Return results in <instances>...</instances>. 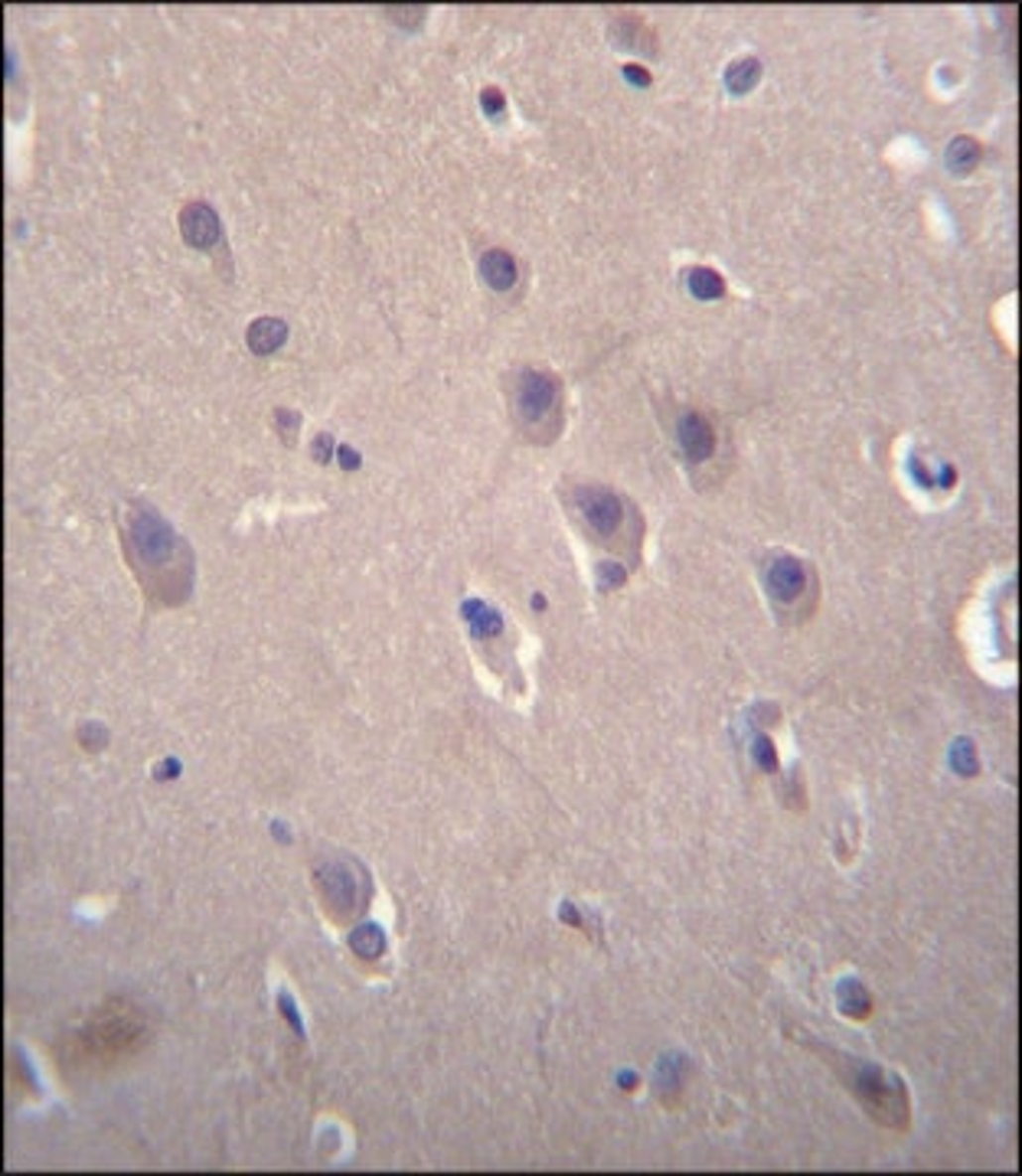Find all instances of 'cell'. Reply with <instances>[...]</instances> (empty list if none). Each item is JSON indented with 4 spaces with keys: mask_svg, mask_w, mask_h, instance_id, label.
Instances as JSON below:
<instances>
[{
    "mask_svg": "<svg viewBox=\"0 0 1022 1176\" xmlns=\"http://www.w3.org/2000/svg\"><path fill=\"white\" fill-rule=\"evenodd\" d=\"M318 892L336 922H346L366 909L369 882L350 859H330L318 869Z\"/></svg>",
    "mask_w": 1022,
    "mask_h": 1176,
    "instance_id": "277c9868",
    "label": "cell"
},
{
    "mask_svg": "<svg viewBox=\"0 0 1022 1176\" xmlns=\"http://www.w3.org/2000/svg\"><path fill=\"white\" fill-rule=\"evenodd\" d=\"M624 78L627 82H634V85H650V72L647 69H640V65H624Z\"/></svg>",
    "mask_w": 1022,
    "mask_h": 1176,
    "instance_id": "ac0fdd59",
    "label": "cell"
},
{
    "mask_svg": "<svg viewBox=\"0 0 1022 1176\" xmlns=\"http://www.w3.org/2000/svg\"><path fill=\"white\" fill-rule=\"evenodd\" d=\"M180 232H184L187 245H193V249H209V245H216L222 239L216 209L203 203V199H193V203L180 209Z\"/></svg>",
    "mask_w": 1022,
    "mask_h": 1176,
    "instance_id": "52a82bcc",
    "label": "cell"
},
{
    "mask_svg": "<svg viewBox=\"0 0 1022 1176\" xmlns=\"http://www.w3.org/2000/svg\"><path fill=\"white\" fill-rule=\"evenodd\" d=\"M687 285H690V291L696 298H703V301H715V298H722L725 295V282H722V275L718 272H712V268H690L687 272Z\"/></svg>",
    "mask_w": 1022,
    "mask_h": 1176,
    "instance_id": "8fae6325",
    "label": "cell"
},
{
    "mask_svg": "<svg viewBox=\"0 0 1022 1176\" xmlns=\"http://www.w3.org/2000/svg\"><path fill=\"white\" fill-rule=\"evenodd\" d=\"M758 75H761V63L755 60V56H745V60H735L725 69V85H728V92L741 95V92H748V88L758 82Z\"/></svg>",
    "mask_w": 1022,
    "mask_h": 1176,
    "instance_id": "7c38bea8",
    "label": "cell"
},
{
    "mask_svg": "<svg viewBox=\"0 0 1022 1176\" xmlns=\"http://www.w3.org/2000/svg\"><path fill=\"white\" fill-rule=\"evenodd\" d=\"M980 161V144L973 138H954L948 148V167L954 174H970Z\"/></svg>",
    "mask_w": 1022,
    "mask_h": 1176,
    "instance_id": "4fadbf2b",
    "label": "cell"
},
{
    "mask_svg": "<svg viewBox=\"0 0 1022 1176\" xmlns=\"http://www.w3.org/2000/svg\"><path fill=\"white\" fill-rule=\"evenodd\" d=\"M751 752H755V758H758V765L765 768V771H778V752H774V745H771V738H765V735H758L755 738V748H751Z\"/></svg>",
    "mask_w": 1022,
    "mask_h": 1176,
    "instance_id": "2e32d148",
    "label": "cell"
},
{
    "mask_svg": "<svg viewBox=\"0 0 1022 1176\" xmlns=\"http://www.w3.org/2000/svg\"><path fill=\"white\" fill-rule=\"evenodd\" d=\"M677 435H680V445L683 452H687L690 461H705V457H712L715 452V432L709 419L703 416V412H687V416L680 419L677 425Z\"/></svg>",
    "mask_w": 1022,
    "mask_h": 1176,
    "instance_id": "ba28073f",
    "label": "cell"
},
{
    "mask_svg": "<svg viewBox=\"0 0 1022 1176\" xmlns=\"http://www.w3.org/2000/svg\"><path fill=\"white\" fill-rule=\"evenodd\" d=\"M765 586H768V595L788 608V604L801 601L807 586H811V579H807V566L801 559L778 553L765 563Z\"/></svg>",
    "mask_w": 1022,
    "mask_h": 1176,
    "instance_id": "8992f818",
    "label": "cell"
},
{
    "mask_svg": "<svg viewBox=\"0 0 1022 1176\" xmlns=\"http://www.w3.org/2000/svg\"><path fill=\"white\" fill-rule=\"evenodd\" d=\"M513 416L533 439H553L559 432V383L546 369H523L513 379Z\"/></svg>",
    "mask_w": 1022,
    "mask_h": 1176,
    "instance_id": "3957f363",
    "label": "cell"
},
{
    "mask_svg": "<svg viewBox=\"0 0 1022 1176\" xmlns=\"http://www.w3.org/2000/svg\"><path fill=\"white\" fill-rule=\"evenodd\" d=\"M350 948L359 958H379L386 951V938L376 925H363L350 935Z\"/></svg>",
    "mask_w": 1022,
    "mask_h": 1176,
    "instance_id": "5bb4252c",
    "label": "cell"
},
{
    "mask_svg": "<svg viewBox=\"0 0 1022 1176\" xmlns=\"http://www.w3.org/2000/svg\"><path fill=\"white\" fill-rule=\"evenodd\" d=\"M480 275L493 291H510L516 285V262L510 252L490 249L480 255Z\"/></svg>",
    "mask_w": 1022,
    "mask_h": 1176,
    "instance_id": "30bf717a",
    "label": "cell"
},
{
    "mask_svg": "<svg viewBox=\"0 0 1022 1176\" xmlns=\"http://www.w3.org/2000/svg\"><path fill=\"white\" fill-rule=\"evenodd\" d=\"M839 1006H843V1013H849V1016H869L872 1003L856 980H846L843 987H839Z\"/></svg>",
    "mask_w": 1022,
    "mask_h": 1176,
    "instance_id": "9a60e30c",
    "label": "cell"
},
{
    "mask_svg": "<svg viewBox=\"0 0 1022 1176\" xmlns=\"http://www.w3.org/2000/svg\"><path fill=\"white\" fill-rule=\"evenodd\" d=\"M340 455H343V464H346V467H353V464H359V457H356V455L350 452V448H340Z\"/></svg>",
    "mask_w": 1022,
    "mask_h": 1176,
    "instance_id": "d6986e66",
    "label": "cell"
},
{
    "mask_svg": "<svg viewBox=\"0 0 1022 1176\" xmlns=\"http://www.w3.org/2000/svg\"><path fill=\"white\" fill-rule=\"evenodd\" d=\"M480 108H484L487 115L500 118V115H503V95H500V88H484V92H480Z\"/></svg>",
    "mask_w": 1022,
    "mask_h": 1176,
    "instance_id": "e0dca14e",
    "label": "cell"
},
{
    "mask_svg": "<svg viewBox=\"0 0 1022 1176\" xmlns=\"http://www.w3.org/2000/svg\"><path fill=\"white\" fill-rule=\"evenodd\" d=\"M125 549L144 591L154 601L177 604L190 595V579H193L190 549L174 533V526L154 507H148V503H141V507H134L128 513Z\"/></svg>",
    "mask_w": 1022,
    "mask_h": 1176,
    "instance_id": "6da1fadb",
    "label": "cell"
},
{
    "mask_svg": "<svg viewBox=\"0 0 1022 1176\" xmlns=\"http://www.w3.org/2000/svg\"><path fill=\"white\" fill-rule=\"evenodd\" d=\"M285 337H288V327H285V321H278V318H258V321L249 324V333H245L249 350L258 353V356L275 353L278 346L285 343Z\"/></svg>",
    "mask_w": 1022,
    "mask_h": 1176,
    "instance_id": "9c48e42d",
    "label": "cell"
},
{
    "mask_svg": "<svg viewBox=\"0 0 1022 1176\" xmlns=\"http://www.w3.org/2000/svg\"><path fill=\"white\" fill-rule=\"evenodd\" d=\"M801 1046L817 1052L820 1062H827L830 1069L839 1075V1082L846 1085V1092L856 1098L875 1124L892 1127V1130H908V1089L895 1072L875 1066L869 1059L849 1056L833 1046L817 1043L811 1036H797Z\"/></svg>",
    "mask_w": 1022,
    "mask_h": 1176,
    "instance_id": "7a4b0ae2",
    "label": "cell"
},
{
    "mask_svg": "<svg viewBox=\"0 0 1022 1176\" xmlns=\"http://www.w3.org/2000/svg\"><path fill=\"white\" fill-rule=\"evenodd\" d=\"M572 507H575L581 523H585V530L598 536L601 543H611L614 536H621L627 510H624V500L617 497L614 490L598 487V484H581L572 490Z\"/></svg>",
    "mask_w": 1022,
    "mask_h": 1176,
    "instance_id": "5b68a950",
    "label": "cell"
}]
</instances>
